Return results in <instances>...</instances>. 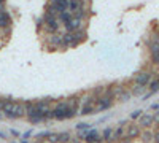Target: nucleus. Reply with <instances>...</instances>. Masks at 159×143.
Wrapping results in <instances>:
<instances>
[{"instance_id": "nucleus-1", "label": "nucleus", "mask_w": 159, "mask_h": 143, "mask_svg": "<svg viewBox=\"0 0 159 143\" xmlns=\"http://www.w3.org/2000/svg\"><path fill=\"white\" fill-rule=\"evenodd\" d=\"M73 116H76V114H73V113L69 110V103H67V100L57 102L56 105H54V108H52V118L57 119V121L72 119Z\"/></svg>"}, {"instance_id": "nucleus-2", "label": "nucleus", "mask_w": 159, "mask_h": 143, "mask_svg": "<svg viewBox=\"0 0 159 143\" xmlns=\"http://www.w3.org/2000/svg\"><path fill=\"white\" fill-rule=\"evenodd\" d=\"M43 21H45V30L48 32V34H57V30H59V27H61V22L57 21V16H54V15H49V13H46L45 15V18H43Z\"/></svg>"}, {"instance_id": "nucleus-3", "label": "nucleus", "mask_w": 159, "mask_h": 143, "mask_svg": "<svg viewBox=\"0 0 159 143\" xmlns=\"http://www.w3.org/2000/svg\"><path fill=\"white\" fill-rule=\"evenodd\" d=\"M113 103H115V99H113V97H107V96L97 97V99H96V113L110 110V108L113 107Z\"/></svg>"}, {"instance_id": "nucleus-4", "label": "nucleus", "mask_w": 159, "mask_h": 143, "mask_svg": "<svg viewBox=\"0 0 159 143\" xmlns=\"http://www.w3.org/2000/svg\"><path fill=\"white\" fill-rule=\"evenodd\" d=\"M151 80H153V73L148 72V70H143V72H140V73L135 75V78H134V84H140V86L148 87V84H150Z\"/></svg>"}, {"instance_id": "nucleus-5", "label": "nucleus", "mask_w": 159, "mask_h": 143, "mask_svg": "<svg viewBox=\"0 0 159 143\" xmlns=\"http://www.w3.org/2000/svg\"><path fill=\"white\" fill-rule=\"evenodd\" d=\"M140 134H142L140 126L135 124V123H132V124H129V126L126 127V134H124V137L129 138V140H134V138H139Z\"/></svg>"}, {"instance_id": "nucleus-6", "label": "nucleus", "mask_w": 159, "mask_h": 143, "mask_svg": "<svg viewBox=\"0 0 159 143\" xmlns=\"http://www.w3.org/2000/svg\"><path fill=\"white\" fill-rule=\"evenodd\" d=\"M81 137H83V140L86 143H94V141H100L102 143V135L97 132V129H89L88 132L81 134Z\"/></svg>"}, {"instance_id": "nucleus-7", "label": "nucleus", "mask_w": 159, "mask_h": 143, "mask_svg": "<svg viewBox=\"0 0 159 143\" xmlns=\"http://www.w3.org/2000/svg\"><path fill=\"white\" fill-rule=\"evenodd\" d=\"M154 124V116L153 113H143L139 118V126L140 129H150Z\"/></svg>"}, {"instance_id": "nucleus-8", "label": "nucleus", "mask_w": 159, "mask_h": 143, "mask_svg": "<svg viewBox=\"0 0 159 143\" xmlns=\"http://www.w3.org/2000/svg\"><path fill=\"white\" fill-rule=\"evenodd\" d=\"M13 116H15V119L24 118V116H25V103L16 102L15 103V108H13Z\"/></svg>"}, {"instance_id": "nucleus-9", "label": "nucleus", "mask_w": 159, "mask_h": 143, "mask_svg": "<svg viewBox=\"0 0 159 143\" xmlns=\"http://www.w3.org/2000/svg\"><path fill=\"white\" fill-rule=\"evenodd\" d=\"M0 27L2 29L11 27V18L5 10H0Z\"/></svg>"}, {"instance_id": "nucleus-10", "label": "nucleus", "mask_w": 159, "mask_h": 143, "mask_svg": "<svg viewBox=\"0 0 159 143\" xmlns=\"http://www.w3.org/2000/svg\"><path fill=\"white\" fill-rule=\"evenodd\" d=\"M51 5H54L57 13H65V11H69V0H57L56 3H51Z\"/></svg>"}, {"instance_id": "nucleus-11", "label": "nucleus", "mask_w": 159, "mask_h": 143, "mask_svg": "<svg viewBox=\"0 0 159 143\" xmlns=\"http://www.w3.org/2000/svg\"><path fill=\"white\" fill-rule=\"evenodd\" d=\"M72 19H73V16H72V13H70V11L59 13V15H57V21H59V22H62L64 25H67Z\"/></svg>"}, {"instance_id": "nucleus-12", "label": "nucleus", "mask_w": 159, "mask_h": 143, "mask_svg": "<svg viewBox=\"0 0 159 143\" xmlns=\"http://www.w3.org/2000/svg\"><path fill=\"white\" fill-rule=\"evenodd\" d=\"M129 91H130V94H132V96H135V97H142V96L145 94V91H147V87H145V86H140V84H134Z\"/></svg>"}, {"instance_id": "nucleus-13", "label": "nucleus", "mask_w": 159, "mask_h": 143, "mask_svg": "<svg viewBox=\"0 0 159 143\" xmlns=\"http://www.w3.org/2000/svg\"><path fill=\"white\" fill-rule=\"evenodd\" d=\"M49 43L56 48H62V35H59V34L49 35Z\"/></svg>"}, {"instance_id": "nucleus-14", "label": "nucleus", "mask_w": 159, "mask_h": 143, "mask_svg": "<svg viewBox=\"0 0 159 143\" xmlns=\"http://www.w3.org/2000/svg\"><path fill=\"white\" fill-rule=\"evenodd\" d=\"M102 141L113 143V127H107V129H103V134H102Z\"/></svg>"}, {"instance_id": "nucleus-15", "label": "nucleus", "mask_w": 159, "mask_h": 143, "mask_svg": "<svg viewBox=\"0 0 159 143\" xmlns=\"http://www.w3.org/2000/svg\"><path fill=\"white\" fill-rule=\"evenodd\" d=\"M153 135H154V132H153V131H150V129H145V131L140 134V137H142V141H143V143H153Z\"/></svg>"}, {"instance_id": "nucleus-16", "label": "nucleus", "mask_w": 159, "mask_h": 143, "mask_svg": "<svg viewBox=\"0 0 159 143\" xmlns=\"http://www.w3.org/2000/svg\"><path fill=\"white\" fill-rule=\"evenodd\" d=\"M130 97H132V94H130V91L129 89H124L121 94H119L116 99L119 100V102H123V103H126V102H129L130 100Z\"/></svg>"}, {"instance_id": "nucleus-17", "label": "nucleus", "mask_w": 159, "mask_h": 143, "mask_svg": "<svg viewBox=\"0 0 159 143\" xmlns=\"http://www.w3.org/2000/svg\"><path fill=\"white\" fill-rule=\"evenodd\" d=\"M70 138H72V135H70V132H67V131L57 134V140H59V143H69Z\"/></svg>"}, {"instance_id": "nucleus-18", "label": "nucleus", "mask_w": 159, "mask_h": 143, "mask_svg": "<svg viewBox=\"0 0 159 143\" xmlns=\"http://www.w3.org/2000/svg\"><path fill=\"white\" fill-rule=\"evenodd\" d=\"M148 87H150V92H151V94L159 92V78H156V80H151L150 84H148Z\"/></svg>"}, {"instance_id": "nucleus-19", "label": "nucleus", "mask_w": 159, "mask_h": 143, "mask_svg": "<svg viewBox=\"0 0 159 143\" xmlns=\"http://www.w3.org/2000/svg\"><path fill=\"white\" fill-rule=\"evenodd\" d=\"M75 127H76L78 132H81V131H89V129H91V124H88V123H78Z\"/></svg>"}, {"instance_id": "nucleus-20", "label": "nucleus", "mask_w": 159, "mask_h": 143, "mask_svg": "<svg viewBox=\"0 0 159 143\" xmlns=\"http://www.w3.org/2000/svg\"><path fill=\"white\" fill-rule=\"evenodd\" d=\"M49 134H51L49 131H43V132H38L35 137H37V140H38V141H43L45 138H48V137H49Z\"/></svg>"}, {"instance_id": "nucleus-21", "label": "nucleus", "mask_w": 159, "mask_h": 143, "mask_svg": "<svg viewBox=\"0 0 159 143\" xmlns=\"http://www.w3.org/2000/svg\"><path fill=\"white\" fill-rule=\"evenodd\" d=\"M142 114H143V111H142V110H135V111H132V113H130V119H132V121H135V119H139V118H140Z\"/></svg>"}, {"instance_id": "nucleus-22", "label": "nucleus", "mask_w": 159, "mask_h": 143, "mask_svg": "<svg viewBox=\"0 0 159 143\" xmlns=\"http://www.w3.org/2000/svg\"><path fill=\"white\" fill-rule=\"evenodd\" d=\"M46 140H48L49 143H59V140H57V134H52V132L49 134V137H48Z\"/></svg>"}, {"instance_id": "nucleus-23", "label": "nucleus", "mask_w": 159, "mask_h": 143, "mask_svg": "<svg viewBox=\"0 0 159 143\" xmlns=\"http://www.w3.org/2000/svg\"><path fill=\"white\" fill-rule=\"evenodd\" d=\"M81 141H83V137H81V134H78L76 137H72L69 143H81Z\"/></svg>"}, {"instance_id": "nucleus-24", "label": "nucleus", "mask_w": 159, "mask_h": 143, "mask_svg": "<svg viewBox=\"0 0 159 143\" xmlns=\"http://www.w3.org/2000/svg\"><path fill=\"white\" fill-rule=\"evenodd\" d=\"M153 143H159V131L154 132V135H153Z\"/></svg>"}, {"instance_id": "nucleus-25", "label": "nucleus", "mask_w": 159, "mask_h": 143, "mask_svg": "<svg viewBox=\"0 0 159 143\" xmlns=\"http://www.w3.org/2000/svg\"><path fill=\"white\" fill-rule=\"evenodd\" d=\"M32 135V131H27V132H25V134H22V138L24 140H29V137Z\"/></svg>"}, {"instance_id": "nucleus-26", "label": "nucleus", "mask_w": 159, "mask_h": 143, "mask_svg": "<svg viewBox=\"0 0 159 143\" xmlns=\"http://www.w3.org/2000/svg\"><path fill=\"white\" fill-rule=\"evenodd\" d=\"M10 134H11L13 137H19V135H21L18 131H15V129H10Z\"/></svg>"}, {"instance_id": "nucleus-27", "label": "nucleus", "mask_w": 159, "mask_h": 143, "mask_svg": "<svg viewBox=\"0 0 159 143\" xmlns=\"http://www.w3.org/2000/svg\"><path fill=\"white\" fill-rule=\"evenodd\" d=\"M153 116H154V124H159V111H157V113H154Z\"/></svg>"}, {"instance_id": "nucleus-28", "label": "nucleus", "mask_w": 159, "mask_h": 143, "mask_svg": "<svg viewBox=\"0 0 159 143\" xmlns=\"http://www.w3.org/2000/svg\"><path fill=\"white\" fill-rule=\"evenodd\" d=\"M151 110H157V111H159V103H153V105H151Z\"/></svg>"}, {"instance_id": "nucleus-29", "label": "nucleus", "mask_w": 159, "mask_h": 143, "mask_svg": "<svg viewBox=\"0 0 159 143\" xmlns=\"http://www.w3.org/2000/svg\"><path fill=\"white\" fill-rule=\"evenodd\" d=\"M0 137H2V138H7V134H5V132H2V131H0Z\"/></svg>"}, {"instance_id": "nucleus-30", "label": "nucleus", "mask_w": 159, "mask_h": 143, "mask_svg": "<svg viewBox=\"0 0 159 143\" xmlns=\"http://www.w3.org/2000/svg\"><path fill=\"white\" fill-rule=\"evenodd\" d=\"M3 3H5V0H0V7H2Z\"/></svg>"}, {"instance_id": "nucleus-31", "label": "nucleus", "mask_w": 159, "mask_h": 143, "mask_svg": "<svg viewBox=\"0 0 159 143\" xmlns=\"http://www.w3.org/2000/svg\"><path fill=\"white\" fill-rule=\"evenodd\" d=\"M21 143H29V140H24V138H22V141H21Z\"/></svg>"}, {"instance_id": "nucleus-32", "label": "nucleus", "mask_w": 159, "mask_h": 143, "mask_svg": "<svg viewBox=\"0 0 159 143\" xmlns=\"http://www.w3.org/2000/svg\"><path fill=\"white\" fill-rule=\"evenodd\" d=\"M57 2V0H51V3H56Z\"/></svg>"}, {"instance_id": "nucleus-33", "label": "nucleus", "mask_w": 159, "mask_h": 143, "mask_svg": "<svg viewBox=\"0 0 159 143\" xmlns=\"http://www.w3.org/2000/svg\"><path fill=\"white\" fill-rule=\"evenodd\" d=\"M42 143H49V141H42Z\"/></svg>"}, {"instance_id": "nucleus-34", "label": "nucleus", "mask_w": 159, "mask_h": 143, "mask_svg": "<svg viewBox=\"0 0 159 143\" xmlns=\"http://www.w3.org/2000/svg\"><path fill=\"white\" fill-rule=\"evenodd\" d=\"M10 143H16V141H10Z\"/></svg>"}, {"instance_id": "nucleus-35", "label": "nucleus", "mask_w": 159, "mask_h": 143, "mask_svg": "<svg viewBox=\"0 0 159 143\" xmlns=\"http://www.w3.org/2000/svg\"><path fill=\"white\" fill-rule=\"evenodd\" d=\"M94 143H100V141H94Z\"/></svg>"}]
</instances>
